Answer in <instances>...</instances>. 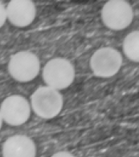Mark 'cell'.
<instances>
[{"instance_id": "1", "label": "cell", "mask_w": 139, "mask_h": 157, "mask_svg": "<svg viewBox=\"0 0 139 157\" xmlns=\"http://www.w3.org/2000/svg\"><path fill=\"white\" fill-rule=\"evenodd\" d=\"M63 103L58 90L48 86L39 87L31 96V108L38 116L46 120L56 117L62 110Z\"/></svg>"}, {"instance_id": "2", "label": "cell", "mask_w": 139, "mask_h": 157, "mask_svg": "<svg viewBox=\"0 0 139 157\" xmlns=\"http://www.w3.org/2000/svg\"><path fill=\"white\" fill-rule=\"evenodd\" d=\"M74 78V67L66 59H52L48 61L43 70V78L47 86L58 91L69 87Z\"/></svg>"}, {"instance_id": "3", "label": "cell", "mask_w": 139, "mask_h": 157, "mask_svg": "<svg viewBox=\"0 0 139 157\" xmlns=\"http://www.w3.org/2000/svg\"><path fill=\"white\" fill-rule=\"evenodd\" d=\"M40 60L30 52H17L10 59L8 71L10 76L20 83L30 82L40 71Z\"/></svg>"}, {"instance_id": "4", "label": "cell", "mask_w": 139, "mask_h": 157, "mask_svg": "<svg viewBox=\"0 0 139 157\" xmlns=\"http://www.w3.org/2000/svg\"><path fill=\"white\" fill-rule=\"evenodd\" d=\"M133 13L129 2L124 0H110L104 5L101 19L109 29L120 31L126 28L132 23Z\"/></svg>"}, {"instance_id": "5", "label": "cell", "mask_w": 139, "mask_h": 157, "mask_svg": "<svg viewBox=\"0 0 139 157\" xmlns=\"http://www.w3.org/2000/svg\"><path fill=\"white\" fill-rule=\"evenodd\" d=\"M122 64V57L117 50L102 48L96 51L90 60V67L96 76L109 78L118 72Z\"/></svg>"}, {"instance_id": "6", "label": "cell", "mask_w": 139, "mask_h": 157, "mask_svg": "<svg viewBox=\"0 0 139 157\" xmlns=\"http://www.w3.org/2000/svg\"><path fill=\"white\" fill-rule=\"evenodd\" d=\"M2 120L10 126H20L31 115V105L24 97L13 95L6 97L0 107Z\"/></svg>"}, {"instance_id": "7", "label": "cell", "mask_w": 139, "mask_h": 157, "mask_svg": "<svg viewBox=\"0 0 139 157\" xmlns=\"http://www.w3.org/2000/svg\"><path fill=\"white\" fill-rule=\"evenodd\" d=\"M35 6L31 0H11L6 7L7 19L16 27L29 26L35 19Z\"/></svg>"}, {"instance_id": "8", "label": "cell", "mask_w": 139, "mask_h": 157, "mask_svg": "<svg viewBox=\"0 0 139 157\" xmlns=\"http://www.w3.org/2000/svg\"><path fill=\"white\" fill-rule=\"evenodd\" d=\"M2 157H35L36 147L34 141L23 135L9 137L2 148Z\"/></svg>"}, {"instance_id": "9", "label": "cell", "mask_w": 139, "mask_h": 157, "mask_svg": "<svg viewBox=\"0 0 139 157\" xmlns=\"http://www.w3.org/2000/svg\"><path fill=\"white\" fill-rule=\"evenodd\" d=\"M123 51L127 58L134 62L139 61V31H133L125 38Z\"/></svg>"}, {"instance_id": "10", "label": "cell", "mask_w": 139, "mask_h": 157, "mask_svg": "<svg viewBox=\"0 0 139 157\" xmlns=\"http://www.w3.org/2000/svg\"><path fill=\"white\" fill-rule=\"evenodd\" d=\"M6 19H7L6 9L4 5L0 2V27H2L4 25Z\"/></svg>"}, {"instance_id": "11", "label": "cell", "mask_w": 139, "mask_h": 157, "mask_svg": "<svg viewBox=\"0 0 139 157\" xmlns=\"http://www.w3.org/2000/svg\"><path fill=\"white\" fill-rule=\"evenodd\" d=\"M51 157H75L73 154L68 152V151H60V152L55 153Z\"/></svg>"}, {"instance_id": "12", "label": "cell", "mask_w": 139, "mask_h": 157, "mask_svg": "<svg viewBox=\"0 0 139 157\" xmlns=\"http://www.w3.org/2000/svg\"><path fill=\"white\" fill-rule=\"evenodd\" d=\"M2 116H1V113H0V129L2 128Z\"/></svg>"}]
</instances>
